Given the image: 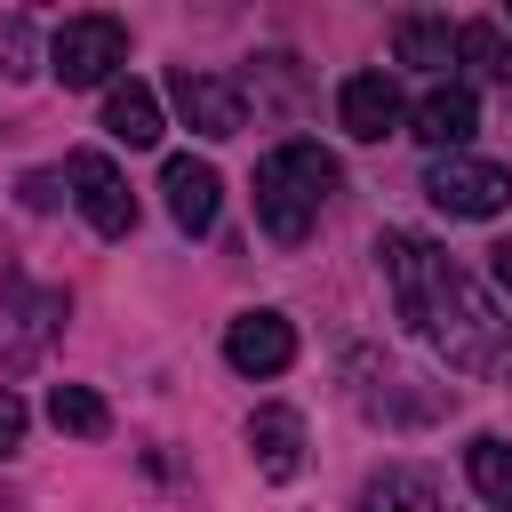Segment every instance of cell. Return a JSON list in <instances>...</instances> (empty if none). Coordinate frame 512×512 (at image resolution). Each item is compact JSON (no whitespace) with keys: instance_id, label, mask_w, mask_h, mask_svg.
Here are the masks:
<instances>
[{"instance_id":"cell-16","label":"cell","mask_w":512,"mask_h":512,"mask_svg":"<svg viewBox=\"0 0 512 512\" xmlns=\"http://www.w3.org/2000/svg\"><path fill=\"white\" fill-rule=\"evenodd\" d=\"M464 472H472V488H480V504H496V512H512V440H496V432H480V440L464 448Z\"/></svg>"},{"instance_id":"cell-11","label":"cell","mask_w":512,"mask_h":512,"mask_svg":"<svg viewBox=\"0 0 512 512\" xmlns=\"http://www.w3.org/2000/svg\"><path fill=\"white\" fill-rule=\"evenodd\" d=\"M472 120H480V96L464 80H440L416 112H408V136H424L432 152H464L472 144Z\"/></svg>"},{"instance_id":"cell-8","label":"cell","mask_w":512,"mask_h":512,"mask_svg":"<svg viewBox=\"0 0 512 512\" xmlns=\"http://www.w3.org/2000/svg\"><path fill=\"white\" fill-rule=\"evenodd\" d=\"M336 120H344V136H360V144H384V136L408 120V104H400V80H392V72H352V80L336 88Z\"/></svg>"},{"instance_id":"cell-4","label":"cell","mask_w":512,"mask_h":512,"mask_svg":"<svg viewBox=\"0 0 512 512\" xmlns=\"http://www.w3.org/2000/svg\"><path fill=\"white\" fill-rule=\"evenodd\" d=\"M424 200L432 208H448V216H496L504 200H512V176L496 168V160H472V152H440L432 168H424Z\"/></svg>"},{"instance_id":"cell-19","label":"cell","mask_w":512,"mask_h":512,"mask_svg":"<svg viewBox=\"0 0 512 512\" xmlns=\"http://www.w3.org/2000/svg\"><path fill=\"white\" fill-rule=\"evenodd\" d=\"M16 448H24V400L0 384V456H16Z\"/></svg>"},{"instance_id":"cell-20","label":"cell","mask_w":512,"mask_h":512,"mask_svg":"<svg viewBox=\"0 0 512 512\" xmlns=\"http://www.w3.org/2000/svg\"><path fill=\"white\" fill-rule=\"evenodd\" d=\"M16 192H24V208H56V176H24Z\"/></svg>"},{"instance_id":"cell-15","label":"cell","mask_w":512,"mask_h":512,"mask_svg":"<svg viewBox=\"0 0 512 512\" xmlns=\"http://www.w3.org/2000/svg\"><path fill=\"white\" fill-rule=\"evenodd\" d=\"M48 424L72 432V440H104V432H112V408H104V392H88V384H56V392H48Z\"/></svg>"},{"instance_id":"cell-5","label":"cell","mask_w":512,"mask_h":512,"mask_svg":"<svg viewBox=\"0 0 512 512\" xmlns=\"http://www.w3.org/2000/svg\"><path fill=\"white\" fill-rule=\"evenodd\" d=\"M376 264H384V280H392V304H400V320H408V328L424 320L432 288L456 272V264H448V248H432L424 232H384V240H376Z\"/></svg>"},{"instance_id":"cell-2","label":"cell","mask_w":512,"mask_h":512,"mask_svg":"<svg viewBox=\"0 0 512 512\" xmlns=\"http://www.w3.org/2000/svg\"><path fill=\"white\" fill-rule=\"evenodd\" d=\"M440 352H448V368H464V376H488V368H504V352H512V336H504V320H496V304L464 280V272H448L440 288H432V304H424V320H416Z\"/></svg>"},{"instance_id":"cell-7","label":"cell","mask_w":512,"mask_h":512,"mask_svg":"<svg viewBox=\"0 0 512 512\" xmlns=\"http://www.w3.org/2000/svg\"><path fill=\"white\" fill-rule=\"evenodd\" d=\"M168 104L184 112V128H192V136H216V144L248 128V96H240L224 72H192V64H184V72L168 80Z\"/></svg>"},{"instance_id":"cell-13","label":"cell","mask_w":512,"mask_h":512,"mask_svg":"<svg viewBox=\"0 0 512 512\" xmlns=\"http://www.w3.org/2000/svg\"><path fill=\"white\" fill-rule=\"evenodd\" d=\"M104 136H112V144H128V152L160 144V96H152L144 80H120V88L104 96Z\"/></svg>"},{"instance_id":"cell-3","label":"cell","mask_w":512,"mask_h":512,"mask_svg":"<svg viewBox=\"0 0 512 512\" xmlns=\"http://www.w3.org/2000/svg\"><path fill=\"white\" fill-rule=\"evenodd\" d=\"M120 64H128V24L120 16H64L56 40H48V72L64 88H104Z\"/></svg>"},{"instance_id":"cell-17","label":"cell","mask_w":512,"mask_h":512,"mask_svg":"<svg viewBox=\"0 0 512 512\" xmlns=\"http://www.w3.org/2000/svg\"><path fill=\"white\" fill-rule=\"evenodd\" d=\"M392 48H400V64H424V72H440V64L456 56V24H448V16H400Z\"/></svg>"},{"instance_id":"cell-6","label":"cell","mask_w":512,"mask_h":512,"mask_svg":"<svg viewBox=\"0 0 512 512\" xmlns=\"http://www.w3.org/2000/svg\"><path fill=\"white\" fill-rule=\"evenodd\" d=\"M64 184H72L80 216H88L104 240H128V232H136V192H128V176L112 168V152H72V160H64Z\"/></svg>"},{"instance_id":"cell-12","label":"cell","mask_w":512,"mask_h":512,"mask_svg":"<svg viewBox=\"0 0 512 512\" xmlns=\"http://www.w3.org/2000/svg\"><path fill=\"white\" fill-rule=\"evenodd\" d=\"M248 448H256L264 480H296L304 472V416L296 408H256L248 416Z\"/></svg>"},{"instance_id":"cell-1","label":"cell","mask_w":512,"mask_h":512,"mask_svg":"<svg viewBox=\"0 0 512 512\" xmlns=\"http://www.w3.org/2000/svg\"><path fill=\"white\" fill-rule=\"evenodd\" d=\"M336 184H344V176H336V160H328L320 144L288 136L280 152H264V160H256V224H264L280 248H296V240L320 224V200H328Z\"/></svg>"},{"instance_id":"cell-21","label":"cell","mask_w":512,"mask_h":512,"mask_svg":"<svg viewBox=\"0 0 512 512\" xmlns=\"http://www.w3.org/2000/svg\"><path fill=\"white\" fill-rule=\"evenodd\" d=\"M488 280L512 296V240H504V248H488Z\"/></svg>"},{"instance_id":"cell-9","label":"cell","mask_w":512,"mask_h":512,"mask_svg":"<svg viewBox=\"0 0 512 512\" xmlns=\"http://www.w3.org/2000/svg\"><path fill=\"white\" fill-rule=\"evenodd\" d=\"M224 360H232L240 376H280V368L296 360V328H288V312H240V320L224 328Z\"/></svg>"},{"instance_id":"cell-14","label":"cell","mask_w":512,"mask_h":512,"mask_svg":"<svg viewBox=\"0 0 512 512\" xmlns=\"http://www.w3.org/2000/svg\"><path fill=\"white\" fill-rule=\"evenodd\" d=\"M368 512H448V504H440L432 472L392 464V472H376V480H368Z\"/></svg>"},{"instance_id":"cell-22","label":"cell","mask_w":512,"mask_h":512,"mask_svg":"<svg viewBox=\"0 0 512 512\" xmlns=\"http://www.w3.org/2000/svg\"><path fill=\"white\" fill-rule=\"evenodd\" d=\"M504 104H512V80H504Z\"/></svg>"},{"instance_id":"cell-10","label":"cell","mask_w":512,"mask_h":512,"mask_svg":"<svg viewBox=\"0 0 512 512\" xmlns=\"http://www.w3.org/2000/svg\"><path fill=\"white\" fill-rule=\"evenodd\" d=\"M160 192H168L176 232H208V224H216V208H224V176H216L208 160H192V152H176V160L160 168Z\"/></svg>"},{"instance_id":"cell-18","label":"cell","mask_w":512,"mask_h":512,"mask_svg":"<svg viewBox=\"0 0 512 512\" xmlns=\"http://www.w3.org/2000/svg\"><path fill=\"white\" fill-rule=\"evenodd\" d=\"M456 56H464L480 80H512V56H504V32H496V24H456Z\"/></svg>"}]
</instances>
